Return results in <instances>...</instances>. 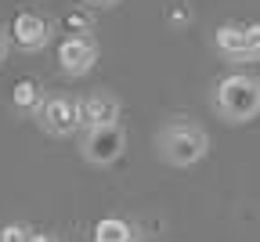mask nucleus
Instances as JSON below:
<instances>
[{"label":"nucleus","instance_id":"423d86ee","mask_svg":"<svg viewBox=\"0 0 260 242\" xmlns=\"http://www.w3.org/2000/svg\"><path fill=\"white\" fill-rule=\"evenodd\" d=\"M98 54H102V47L94 37H65L58 44V69L69 80H80L98 65Z\"/></svg>","mask_w":260,"mask_h":242},{"label":"nucleus","instance_id":"1a4fd4ad","mask_svg":"<svg viewBox=\"0 0 260 242\" xmlns=\"http://www.w3.org/2000/svg\"><path fill=\"white\" fill-rule=\"evenodd\" d=\"M44 101H47V90H44V83H37V80H18V83L11 87V105H15L22 116H29V119L40 116Z\"/></svg>","mask_w":260,"mask_h":242},{"label":"nucleus","instance_id":"2eb2a0df","mask_svg":"<svg viewBox=\"0 0 260 242\" xmlns=\"http://www.w3.org/2000/svg\"><path fill=\"white\" fill-rule=\"evenodd\" d=\"M8 51H11V29H4V25H0V65H4Z\"/></svg>","mask_w":260,"mask_h":242},{"label":"nucleus","instance_id":"f03ea898","mask_svg":"<svg viewBox=\"0 0 260 242\" xmlns=\"http://www.w3.org/2000/svg\"><path fill=\"white\" fill-rule=\"evenodd\" d=\"M155 152L167 166H177V170H188L195 163H203L206 152H210V134L206 127H199L188 116H174L167 119L159 130H155Z\"/></svg>","mask_w":260,"mask_h":242},{"label":"nucleus","instance_id":"39448f33","mask_svg":"<svg viewBox=\"0 0 260 242\" xmlns=\"http://www.w3.org/2000/svg\"><path fill=\"white\" fill-rule=\"evenodd\" d=\"M37 127L47 137H73L80 130V116H76V98L69 94H47L44 109L37 116Z\"/></svg>","mask_w":260,"mask_h":242},{"label":"nucleus","instance_id":"ddd939ff","mask_svg":"<svg viewBox=\"0 0 260 242\" xmlns=\"http://www.w3.org/2000/svg\"><path fill=\"white\" fill-rule=\"evenodd\" d=\"M246 54L249 62H260V22H246Z\"/></svg>","mask_w":260,"mask_h":242},{"label":"nucleus","instance_id":"f257e3e1","mask_svg":"<svg viewBox=\"0 0 260 242\" xmlns=\"http://www.w3.org/2000/svg\"><path fill=\"white\" fill-rule=\"evenodd\" d=\"M210 105L228 127H246L260 116V76L256 73H228L213 83Z\"/></svg>","mask_w":260,"mask_h":242},{"label":"nucleus","instance_id":"7ed1b4c3","mask_svg":"<svg viewBox=\"0 0 260 242\" xmlns=\"http://www.w3.org/2000/svg\"><path fill=\"white\" fill-rule=\"evenodd\" d=\"M126 152V130L123 123L116 127H102V130H83V141H80V156L90 166H112L119 163Z\"/></svg>","mask_w":260,"mask_h":242},{"label":"nucleus","instance_id":"20e7f679","mask_svg":"<svg viewBox=\"0 0 260 242\" xmlns=\"http://www.w3.org/2000/svg\"><path fill=\"white\" fill-rule=\"evenodd\" d=\"M76 116H80V130H102V127H116L123 116V101L119 94L98 87L90 94H83L76 101Z\"/></svg>","mask_w":260,"mask_h":242},{"label":"nucleus","instance_id":"9b49d317","mask_svg":"<svg viewBox=\"0 0 260 242\" xmlns=\"http://www.w3.org/2000/svg\"><path fill=\"white\" fill-rule=\"evenodd\" d=\"M61 22H65V29H69V37H90V29H94L87 11H69Z\"/></svg>","mask_w":260,"mask_h":242},{"label":"nucleus","instance_id":"4468645a","mask_svg":"<svg viewBox=\"0 0 260 242\" xmlns=\"http://www.w3.org/2000/svg\"><path fill=\"white\" fill-rule=\"evenodd\" d=\"M167 25H170V29H177V33H181V29H188V25H191V8H184V4L170 8V11H167Z\"/></svg>","mask_w":260,"mask_h":242},{"label":"nucleus","instance_id":"dca6fc26","mask_svg":"<svg viewBox=\"0 0 260 242\" xmlns=\"http://www.w3.org/2000/svg\"><path fill=\"white\" fill-rule=\"evenodd\" d=\"M29 242H61V238H58L54 231H32V238H29Z\"/></svg>","mask_w":260,"mask_h":242},{"label":"nucleus","instance_id":"0eeeda50","mask_svg":"<svg viewBox=\"0 0 260 242\" xmlns=\"http://www.w3.org/2000/svg\"><path fill=\"white\" fill-rule=\"evenodd\" d=\"M11 44L25 54H40L51 44V22L37 11H18L11 22Z\"/></svg>","mask_w":260,"mask_h":242},{"label":"nucleus","instance_id":"f3484780","mask_svg":"<svg viewBox=\"0 0 260 242\" xmlns=\"http://www.w3.org/2000/svg\"><path fill=\"white\" fill-rule=\"evenodd\" d=\"M90 4H98V8H116L119 0H90Z\"/></svg>","mask_w":260,"mask_h":242},{"label":"nucleus","instance_id":"f8f14e48","mask_svg":"<svg viewBox=\"0 0 260 242\" xmlns=\"http://www.w3.org/2000/svg\"><path fill=\"white\" fill-rule=\"evenodd\" d=\"M29 238H32V228H25L18 221H11V224L0 228V242H29Z\"/></svg>","mask_w":260,"mask_h":242},{"label":"nucleus","instance_id":"6e6552de","mask_svg":"<svg viewBox=\"0 0 260 242\" xmlns=\"http://www.w3.org/2000/svg\"><path fill=\"white\" fill-rule=\"evenodd\" d=\"M213 51L232 62V65H249L246 54V22H220L213 29Z\"/></svg>","mask_w":260,"mask_h":242},{"label":"nucleus","instance_id":"9d476101","mask_svg":"<svg viewBox=\"0 0 260 242\" xmlns=\"http://www.w3.org/2000/svg\"><path fill=\"white\" fill-rule=\"evenodd\" d=\"M90 242H138V228L126 217H102L90 231Z\"/></svg>","mask_w":260,"mask_h":242}]
</instances>
